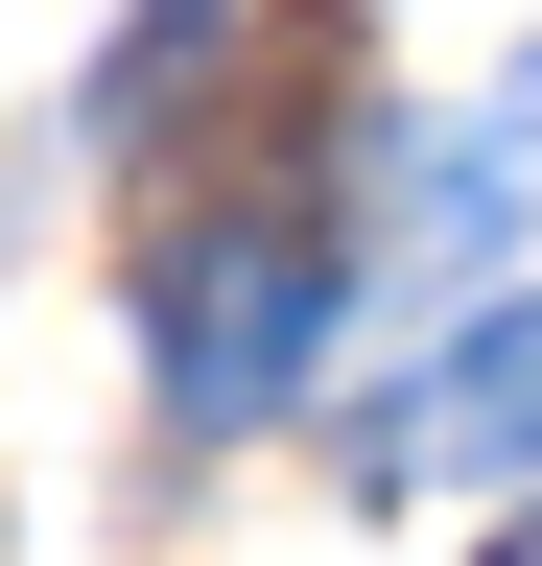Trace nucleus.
<instances>
[{
    "mask_svg": "<svg viewBox=\"0 0 542 566\" xmlns=\"http://www.w3.org/2000/svg\"><path fill=\"white\" fill-rule=\"evenodd\" d=\"M330 283H354L330 212H284V189H259V212H189V237L142 260V378H166L189 424H259V401L330 354Z\"/></svg>",
    "mask_w": 542,
    "mask_h": 566,
    "instance_id": "f257e3e1",
    "label": "nucleus"
},
{
    "mask_svg": "<svg viewBox=\"0 0 542 566\" xmlns=\"http://www.w3.org/2000/svg\"><path fill=\"white\" fill-rule=\"evenodd\" d=\"M378 472H542V283L448 354L425 401H378Z\"/></svg>",
    "mask_w": 542,
    "mask_h": 566,
    "instance_id": "f03ea898",
    "label": "nucleus"
},
{
    "mask_svg": "<svg viewBox=\"0 0 542 566\" xmlns=\"http://www.w3.org/2000/svg\"><path fill=\"white\" fill-rule=\"evenodd\" d=\"M213 48H236V0H142V24H118V71H95V142H142V118H166Z\"/></svg>",
    "mask_w": 542,
    "mask_h": 566,
    "instance_id": "7ed1b4c3",
    "label": "nucleus"
},
{
    "mask_svg": "<svg viewBox=\"0 0 542 566\" xmlns=\"http://www.w3.org/2000/svg\"><path fill=\"white\" fill-rule=\"evenodd\" d=\"M496 566H542V520H519V543H496Z\"/></svg>",
    "mask_w": 542,
    "mask_h": 566,
    "instance_id": "20e7f679",
    "label": "nucleus"
}]
</instances>
